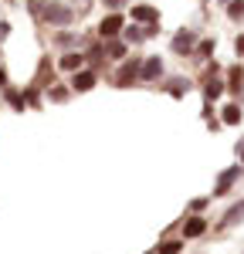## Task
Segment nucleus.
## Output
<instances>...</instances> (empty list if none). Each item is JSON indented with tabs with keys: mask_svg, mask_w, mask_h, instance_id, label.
Segmentation results:
<instances>
[{
	"mask_svg": "<svg viewBox=\"0 0 244 254\" xmlns=\"http://www.w3.org/2000/svg\"><path fill=\"white\" fill-rule=\"evenodd\" d=\"M41 20H48L55 27H68L75 20V7H68V3H44L41 7Z\"/></svg>",
	"mask_w": 244,
	"mask_h": 254,
	"instance_id": "nucleus-1",
	"label": "nucleus"
},
{
	"mask_svg": "<svg viewBox=\"0 0 244 254\" xmlns=\"http://www.w3.org/2000/svg\"><path fill=\"white\" fill-rule=\"evenodd\" d=\"M241 176H244V163H234V166H227V170H224V173L217 176L214 196H224L227 190H231V187H234V183H238V180H241Z\"/></svg>",
	"mask_w": 244,
	"mask_h": 254,
	"instance_id": "nucleus-2",
	"label": "nucleus"
},
{
	"mask_svg": "<svg viewBox=\"0 0 244 254\" xmlns=\"http://www.w3.org/2000/svg\"><path fill=\"white\" fill-rule=\"evenodd\" d=\"M139 71H142V58H129V61H122L119 75H116V85H119V88H125V85L139 81Z\"/></svg>",
	"mask_w": 244,
	"mask_h": 254,
	"instance_id": "nucleus-3",
	"label": "nucleus"
},
{
	"mask_svg": "<svg viewBox=\"0 0 244 254\" xmlns=\"http://www.w3.org/2000/svg\"><path fill=\"white\" fill-rule=\"evenodd\" d=\"M173 51H177V55H193V51H197V31L180 27V31L173 34Z\"/></svg>",
	"mask_w": 244,
	"mask_h": 254,
	"instance_id": "nucleus-4",
	"label": "nucleus"
},
{
	"mask_svg": "<svg viewBox=\"0 0 244 254\" xmlns=\"http://www.w3.org/2000/svg\"><path fill=\"white\" fill-rule=\"evenodd\" d=\"M129 14H132V24H142V27L160 24V10H156V7H149V3H136Z\"/></svg>",
	"mask_w": 244,
	"mask_h": 254,
	"instance_id": "nucleus-5",
	"label": "nucleus"
},
{
	"mask_svg": "<svg viewBox=\"0 0 244 254\" xmlns=\"http://www.w3.org/2000/svg\"><path fill=\"white\" fill-rule=\"evenodd\" d=\"M122 27H125V17H122V14H109V17L99 24V34L105 41H112V38H119V34H122Z\"/></svg>",
	"mask_w": 244,
	"mask_h": 254,
	"instance_id": "nucleus-6",
	"label": "nucleus"
},
{
	"mask_svg": "<svg viewBox=\"0 0 244 254\" xmlns=\"http://www.w3.org/2000/svg\"><path fill=\"white\" fill-rule=\"evenodd\" d=\"M227 92L234 98L244 95V68L241 64H231V68H227Z\"/></svg>",
	"mask_w": 244,
	"mask_h": 254,
	"instance_id": "nucleus-7",
	"label": "nucleus"
},
{
	"mask_svg": "<svg viewBox=\"0 0 244 254\" xmlns=\"http://www.w3.org/2000/svg\"><path fill=\"white\" fill-rule=\"evenodd\" d=\"M163 78V58H142L139 81H160Z\"/></svg>",
	"mask_w": 244,
	"mask_h": 254,
	"instance_id": "nucleus-8",
	"label": "nucleus"
},
{
	"mask_svg": "<svg viewBox=\"0 0 244 254\" xmlns=\"http://www.w3.org/2000/svg\"><path fill=\"white\" fill-rule=\"evenodd\" d=\"M238 224H244V200L231 203V210L221 217V231H231V227H238Z\"/></svg>",
	"mask_w": 244,
	"mask_h": 254,
	"instance_id": "nucleus-9",
	"label": "nucleus"
},
{
	"mask_svg": "<svg viewBox=\"0 0 244 254\" xmlns=\"http://www.w3.org/2000/svg\"><path fill=\"white\" fill-rule=\"evenodd\" d=\"M95 81H99V75L92 68H81V71H75V78H71V88L75 92H88V88H95Z\"/></svg>",
	"mask_w": 244,
	"mask_h": 254,
	"instance_id": "nucleus-10",
	"label": "nucleus"
},
{
	"mask_svg": "<svg viewBox=\"0 0 244 254\" xmlns=\"http://www.w3.org/2000/svg\"><path fill=\"white\" fill-rule=\"evenodd\" d=\"M122 41L125 44H142V41H149V34H146V27H139V24H125L122 27Z\"/></svg>",
	"mask_w": 244,
	"mask_h": 254,
	"instance_id": "nucleus-11",
	"label": "nucleus"
},
{
	"mask_svg": "<svg viewBox=\"0 0 244 254\" xmlns=\"http://www.w3.org/2000/svg\"><path fill=\"white\" fill-rule=\"evenodd\" d=\"M203 234H207V220H203V217H190V220L183 224V237L193 241V237H203Z\"/></svg>",
	"mask_w": 244,
	"mask_h": 254,
	"instance_id": "nucleus-12",
	"label": "nucleus"
},
{
	"mask_svg": "<svg viewBox=\"0 0 244 254\" xmlns=\"http://www.w3.org/2000/svg\"><path fill=\"white\" fill-rule=\"evenodd\" d=\"M224 88H227V85L221 81V75H214V78H203V98H207V102L221 98V92H224Z\"/></svg>",
	"mask_w": 244,
	"mask_h": 254,
	"instance_id": "nucleus-13",
	"label": "nucleus"
},
{
	"mask_svg": "<svg viewBox=\"0 0 244 254\" xmlns=\"http://www.w3.org/2000/svg\"><path fill=\"white\" fill-rule=\"evenodd\" d=\"M241 119H244V112H241V105H238V102H227V105H224V112H221L224 126H238Z\"/></svg>",
	"mask_w": 244,
	"mask_h": 254,
	"instance_id": "nucleus-14",
	"label": "nucleus"
},
{
	"mask_svg": "<svg viewBox=\"0 0 244 254\" xmlns=\"http://www.w3.org/2000/svg\"><path fill=\"white\" fill-rule=\"evenodd\" d=\"M58 64H61V71H81V64H85V55H75V51H68V55H64Z\"/></svg>",
	"mask_w": 244,
	"mask_h": 254,
	"instance_id": "nucleus-15",
	"label": "nucleus"
},
{
	"mask_svg": "<svg viewBox=\"0 0 244 254\" xmlns=\"http://www.w3.org/2000/svg\"><path fill=\"white\" fill-rule=\"evenodd\" d=\"M105 55L119 61V58H125V55H129V44H125V41H116V38H112L109 44H105Z\"/></svg>",
	"mask_w": 244,
	"mask_h": 254,
	"instance_id": "nucleus-16",
	"label": "nucleus"
},
{
	"mask_svg": "<svg viewBox=\"0 0 244 254\" xmlns=\"http://www.w3.org/2000/svg\"><path fill=\"white\" fill-rule=\"evenodd\" d=\"M186 88H190V81H186V78H170V81H166V92H170L173 98H183Z\"/></svg>",
	"mask_w": 244,
	"mask_h": 254,
	"instance_id": "nucleus-17",
	"label": "nucleus"
},
{
	"mask_svg": "<svg viewBox=\"0 0 244 254\" xmlns=\"http://www.w3.org/2000/svg\"><path fill=\"white\" fill-rule=\"evenodd\" d=\"M214 48H217V41H214V38L197 41V55H200V58H210V55H214Z\"/></svg>",
	"mask_w": 244,
	"mask_h": 254,
	"instance_id": "nucleus-18",
	"label": "nucleus"
},
{
	"mask_svg": "<svg viewBox=\"0 0 244 254\" xmlns=\"http://www.w3.org/2000/svg\"><path fill=\"white\" fill-rule=\"evenodd\" d=\"M227 17H231V20H244V0L227 3Z\"/></svg>",
	"mask_w": 244,
	"mask_h": 254,
	"instance_id": "nucleus-19",
	"label": "nucleus"
},
{
	"mask_svg": "<svg viewBox=\"0 0 244 254\" xmlns=\"http://www.w3.org/2000/svg\"><path fill=\"white\" fill-rule=\"evenodd\" d=\"M183 251V241H163L156 254H180Z\"/></svg>",
	"mask_w": 244,
	"mask_h": 254,
	"instance_id": "nucleus-20",
	"label": "nucleus"
},
{
	"mask_svg": "<svg viewBox=\"0 0 244 254\" xmlns=\"http://www.w3.org/2000/svg\"><path fill=\"white\" fill-rule=\"evenodd\" d=\"M102 58H109V55H105V44H95V48L88 51V61H92V64H102Z\"/></svg>",
	"mask_w": 244,
	"mask_h": 254,
	"instance_id": "nucleus-21",
	"label": "nucleus"
},
{
	"mask_svg": "<svg viewBox=\"0 0 244 254\" xmlns=\"http://www.w3.org/2000/svg\"><path fill=\"white\" fill-rule=\"evenodd\" d=\"M55 41H58L61 48H75V44H78V38H75V34H68V31H64V34H58Z\"/></svg>",
	"mask_w": 244,
	"mask_h": 254,
	"instance_id": "nucleus-22",
	"label": "nucleus"
},
{
	"mask_svg": "<svg viewBox=\"0 0 244 254\" xmlns=\"http://www.w3.org/2000/svg\"><path fill=\"white\" fill-rule=\"evenodd\" d=\"M48 95L55 98V102H64V98H68V88H61V85H55V88H48Z\"/></svg>",
	"mask_w": 244,
	"mask_h": 254,
	"instance_id": "nucleus-23",
	"label": "nucleus"
},
{
	"mask_svg": "<svg viewBox=\"0 0 244 254\" xmlns=\"http://www.w3.org/2000/svg\"><path fill=\"white\" fill-rule=\"evenodd\" d=\"M234 55H238V58H244V34H238V38H234Z\"/></svg>",
	"mask_w": 244,
	"mask_h": 254,
	"instance_id": "nucleus-24",
	"label": "nucleus"
},
{
	"mask_svg": "<svg viewBox=\"0 0 244 254\" xmlns=\"http://www.w3.org/2000/svg\"><path fill=\"white\" fill-rule=\"evenodd\" d=\"M207 200H210V196H200V200H193V203H190V210H193V214H200L203 207H207Z\"/></svg>",
	"mask_w": 244,
	"mask_h": 254,
	"instance_id": "nucleus-25",
	"label": "nucleus"
},
{
	"mask_svg": "<svg viewBox=\"0 0 244 254\" xmlns=\"http://www.w3.org/2000/svg\"><path fill=\"white\" fill-rule=\"evenodd\" d=\"M234 153H238V163H244V136L238 139V146H234Z\"/></svg>",
	"mask_w": 244,
	"mask_h": 254,
	"instance_id": "nucleus-26",
	"label": "nucleus"
},
{
	"mask_svg": "<svg viewBox=\"0 0 244 254\" xmlns=\"http://www.w3.org/2000/svg\"><path fill=\"white\" fill-rule=\"evenodd\" d=\"M102 3H105L109 10H119V7H122V3H125V0H102Z\"/></svg>",
	"mask_w": 244,
	"mask_h": 254,
	"instance_id": "nucleus-27",
	"label": "nucleus"
},
{
	"mask_svg": "<svg viewBox=\"0 0 244 254\" xmlns=\"http://www.w3.org/2000/svg\"><path fill=\"white\" fill-rule=\"evenodd\" d=\"M7 31H10V24H7V20H0V38H3Z\"/></svg>",
	"mask_w": 244,
	"mask_h": 254,
	"instance_id": "nucleus-28",
	"label": "nucleus"
},
{
	"mask_svg": "<svg viewBox=\"0 0 244 254\" xmlns=\"http://www.w3.org/2000/svg\"><path fill=\"white\" fill-rule=\"evenodd\" d=\"M0 85H7V71L3 68H0Z\"/></svg>",
	"mask_w": 244,
	"mask_h": 254,
	"instance_id": "nucleus-29",
	"label": "nucleus"
},
{
	"mask_svg": "<svg viewBox=\"0 0 244 254\" xmlns=\"http://www.w3.org/2000/svg\"><path fill=\"white\" fill-rule=\"evenodd\" d=\"M217 3H221V7H227V3H234V0H217Z\"/></svg>",
	"mask_w": 244,
	"mask_h": 254,
	"instance_id": "nucleus-30",
	"label": "nucleus"
},
{
	"mask_svg": "<svg viewBox=\"0 0 244 254\" xmlns=\"http://www.w3.org/2000/svg\"><path fill=\"white\" fill-rule=\"evenodd\" d=\"M153 254H156V251H153Z\"/></svg>",
	"mask_w": 244,
	"mask_h": 254,
	"instance_id": "nucleus-31",
	"label": "nucleus"
}]
</instances>
